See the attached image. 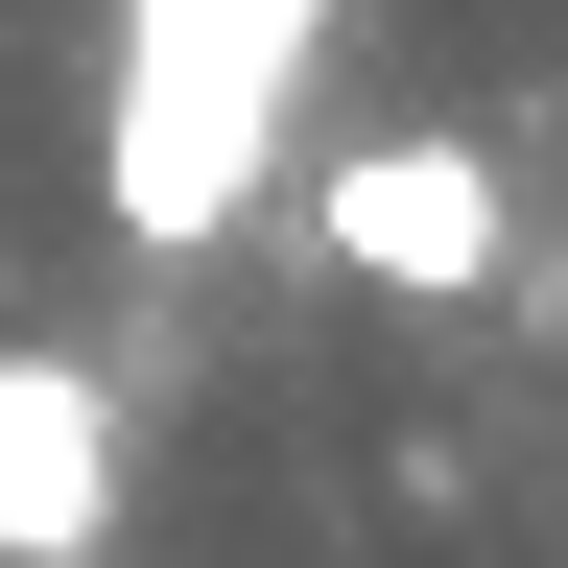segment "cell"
Wrapping results in <instances>:
<instances>
[{"label": "cell", "mask_w": 568, "mask_h": 568, "mask_svg": "<svg viewBox=\"0 0 568 568\" xmlns=\"http://www.w3.org/2000/svg\"><path fill=\"white\" fill-rule=\"evenodd\" d=\"M308 48H332V0H119V95H95L119 237H237V213L284 190Z\"/></svg>", "instance_id": "cell-1"}, {"label": "cell", "mask_w": 568, "mask_h": 568, "mask_svg": "<svg viewBox=\"0 0 568 568\" xmlns=\"http://www.w3.org/2000/svg\"><path fill=\"white\" fill-rule=\"evenodd\" d=\"M284 213H308V261L379 284V308H497V284H521V190H497V142H450V119H379V142H332V166H284Z\"/></svg>", "instance_id": "cell-2"}, {"label": "cell", "mask_w": 568, "mask_h": 568, "mask_svg": "<svg viewBox=\"0 0 568 568\" xmlns=\"http://www.w3.org/2000/svg\"><path fill=\"white\" fill-rule=\"evenodd\" d=\"M119 545V379L95 355H0V568H95Z\"/></svg>", "instance_id": "cell-3"}]
</instances>
